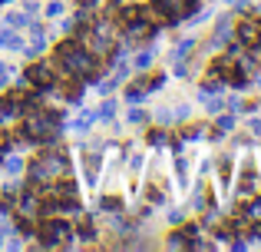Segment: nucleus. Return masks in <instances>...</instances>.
Returning a JSON list of instances; mask_svg holds the SVG:
<instances>
[{"label":"nucleus","instance_id":"39448f33","mask_svg":"<svg viewBox=\"0 0 261 252\" xmlns=\"http://www.w3.org/2000/svg\"><path fill=\"white\" fill-rule=\"evenodd\" d=\"M198 10V0H152V13L169 24H182L192 20V13Z\"/></svg>","mask_w":261,"mask_h":252},{"label":"nucleus","instance_id":"ddd939ff","mask_svg":"<svg viewBox=\"0 0 261 252\" xmlns=\"http://www.w3.org/2000/svg\"><path fill=\"white\" fill-rule=\"evenodd\" d=\"M0 47L4 50H17V53H23V40L17 37V30H10V27H4L0 30Z\"/></svg>","mask_w":261,"mask_h":252},{"label":"nucleus","instance_id":"aec40b11","mask_svg":"<svg viewBox=\"0 0 261 252\" xmlns=\"http://www.w3.org/2000/svg\"><path fill=\"white\" fill-rule=\"evenodd\" d=\"M192 47H195V37H185V40H178V43H175V50H172V60H175V63H178V60H189Z\"/></svg>","mask_w":261,"mask_h":252},{"label":"nucleus","instance_id":"9d476101","mask_svg":"<svg viewBox=\"0 0 261 252\" xmlns=\"http://www.w3.org/2000/svg\"><path fill=\"white\" fill-rule=\"evenodd\" d=\"M235 40L245 47V50H251V47L261 40V24L258 20H242V24H235Z\"/></svg>","mask_w":261,"mask_h":252},{"label":"nucleus","instance_id":"dca6fc26","mask_svg":"<svg viewBox=\"0 0 261 252\" xmlns=\"http://www.w3.org/2000/svg\"><path fill=\"white\" fill-rule=\"evenodd\" d=\"M212 206V193L205 189V182H198L195 193H192V209H198V213H205V209Z\"/></svg>","mask_w":261,"mask_h":252},{"label":"nucleus","instance_id":"c756f323","mask_svg":"<svg viewBox=\"0 0 261 252\" xmlns=\"http://www.w3.org/2000/svg\"><path fill=\"white\" fill-rule=\"evenodd\" d=\"M149 146H166V129H149Z\"/></svg>","mask_w":261,"mask_h":252},{"label":"nucleus","instance_id":"393cba45","mask_svg":"<svg viewBox=\"0 0 261 252\" xmlns=\"http://www.w3.org/2000/svg\"><path fill=\"white\" fill-rule=\"evenodd\" d=\"M83 169H86V182L93 186V182H96V169H99V156H86Z\"/></svg>","mask_w":261,"mask_h":252},{"label":"nucleus","instance_id":"f03ea898","mask_svg":"<svg viewBox=\"0 0 261 252\" xmlns=\"http://www.w3.org/2000/svg\"><path fill=\"white\" fill-rule=\"evenodd\" d=\"M66 173H70V159H66L63 149H43V153L27 166V182H30L33 189H46L50 182L63 179Z\"/></svg>","mask_w":261,"mask_h":252},{"label":"nucleus","instance_id":"6ab92c4d","mask_svg":"<svg viewBox=\"0 0 261 252\" xmlns=\"http://www.w3.org/2000/svg\"><path fill=\"white\" fill-rule=\"evenodd\" d=\"M93 123H96V110H83V113L76 117V123H73V129L83 136V133H89V126H93Z\"/></svg>","mask_w":261,"mask_h":252},{"label":"nucleus","instance_id":"e433bc0d","mask_svg":"<svg viewBox=\"0 0 261 252\" xmlns=\"http://www.w3.org/2000/svg\"><path fill=\"white\" fill-rule=\"evenodd\" d=\"M76 27H80V20H76V17H66V20H60V30H63V33H73Z\"/></svg>","mask_w":261,"mask_h":252},{"label":"nucleus","instance_id":"20e7f679","mask_svg":"<svg viewBox=\"0 0 261 252\" xmlns=\"http://www.w3.org/2000/svg\"><path fill=\"white\" fill-rule=\"evenodd\" d=\"M40 236H43V249H60V246H73V236H76V233H73V222L70 219L46 216Z\"/></svg>","mask_w":261,"mask_h":252},{"label":"nucleus","instance_id":"f3484780","mask_svg":"<svg viewBox=\"0 0 261 252\" xmlns=\"http://www.w3.org/2000/svg\"><path fill=\"white\" fill-rule=\"evenodd\" d=\"M149 97V80H139V83H133V86H129V90H126V103H142V100H146Z\"/></svg>","mask_w":261,"mask_h":252},{"label":"nucleus","instance_id":"f704fd0d","mask_svg":"<svg viewBox=\"0 0 261 252\" xmlns=\"http://www.w3.org/2000/svg\"><path fill=\"white\" fill-rule=\"evenodd\" d=\"M225 106H228V113H245V100H238V97L225 100Z\"/></svg>","mask_w":261,"mask_h":252},{"label":"nucleus","instance_id":"4be33fe9","mask_svg":"<svg viewBox=\"0 0 261 252\" xmlns=\"http://www.w3.org/2000/svg\"><path fill=\"white\" fill-rule=\"evenodd\" d=\"M4 169H7L10 176H20V173H23V156L7 153V156H4Z\"/></svg>","mask_w":261,"mask_h":252},{"label":"nucleus","instance_id":"c85d7f7f","mask_svg":"<svg viewBox=\"0 0 261 252\" xmlns=\"http://www.w3.org/2000/svg\"><path fill=\"white\" fill-rule=\"evenodd\" d=\"M43 13H46V20H57L60 13H63V4H60V0H50V4L43 7Z\"/></svg>","mask_w":261,"mask_h":252},{"label":"nucleus","instance_id":"58836bf2","mask_svg":"<svg viewBox=\"0 0 261 252\" xmlns=\"http://www.w3.org/2000/svg\"><path fill=\"white\" fill-rule=\"evenodd\" d=\"M169 222H172V226L185 222V209H169Z\"/></svg>","mask_w":261,"mask_h":252},{"label":"nucleus","instance_id":"4468645a","mask_svg":"<svg viewBox=\"0 0 261 252\" xmlns=\"http://www.w3.org/2000/svg\"><path fill=\"white\" fill-rule=\"evenodd\" d=\"M172 169H175V179H178V186H189V156H182V149H178V156L172 159Z\"/></svg>","mask_w":261,"mask_h":252},{"label":"nucleus","instance_id":"423d86ee","mask_svg":"<svg viewBox=\"0 0 261 252\" xmlns=\"http://www.w3.org/2000/svg\"><path fill=\"white\" fill-rule=\"evenodd\" d=\"M251 196H258V163H255V156H245L242 176H238V189H235V202H245Z\"/></svg>","mask_w":261,"mask_h":252},{"label":"nucleus","instance_id":"c9c22d12","mask_svg":"<svg viewBox=\"0 0 261 252\" xmlns=\"http://www.w3.org/2000/svg\"><path fill=\"white\" fill-rule=\"evenodd\" d=\"M166 86V73H155V77H149V93L152 90H162Z\"/></svg>","mask_w":261,"mask_h":252},{"label":"nucleus","instance_id":"473e14b6","mask_svg":"<svg viewBox=\"0 0 261 252\" xmlns=\"http://www.w3.org/2000/svg\"><path fill=\"white\" fill-rule=\"evenodd\" d=\"M155 123H159V126H169V123H172V110H155Z\"/></svg>","mask_w":261,"mask_h":252},{"label":"nucleus","instance_id":"a19ab883","mask_svg":"<svg viewBox=\"0 0 261 252\" xmlns=\"http://www.w3.org/2000/svg\"><path fill=\"white\" fill-rule=\"evenodd\" d=\"M10 63H4V60H0V86H7V80H10Z\"/></svg>","mask_w":261,"mask_h":252},{"label":"nucleus","instance_id":"a18cd8bd","mask_svg":"<svg viewBox=\"0 0 261 252\" xmlns=\"http://www.w3.org/2000/svg\"><path fill=\"white\" fill-rule=\"evenodd\" d=\"M23 10L33 17V13H37V0H23Z\"/></svg>","mask_w":261,"mask_h":252},{"label":"nucleus","instance_id":"49530a36","mask_svg":"<svg viewBox=\"0 0 261 252\" xmlns=\"http://www.w3.org/2000/svg\"><path fill=\"white\" fill-rule=\"evenodd\" d=\"M129 4H142V0H129Z\"/></svg>","mask_w":261,"mask_h":252},{"label":"nucleus","instance_id":"ea45409f","mask_svg":"<svg viewBox=\"0 0 261 252\" xmlns=\"http://www.w3.org/2000/svg\"><path fill=\"white\" fill-rule=\"evenodd\" d=\"M142 166H146V156H129V169H133V173H139Z\"/></svg>","mask_w":261,"mask_h":252},{"label":"nucleus","instance_id":"f8f14e48","mask_svg":"<svg viewBox=\"0 0 261 252\" xmlns=\"http://www.w3.org/2000/svg\"><path fill=\"white\" fill-rule=\"evenodd\" d=\"M27 110V100H20L17 93H10V97L0 100V123H10V120H20Z\"/></svg>","mask_w":261,"mask_h":252},{"label":"nucleus","instance_id":"6e6552de","mask_svg":"<svg viewBox=\"0 0 261 252\" xmlns=\"http://www.w3.org/2000/svg\"><path fill=\"white\" fill-rule=\"evenodd\" d=\"M27 80H30V86H37V90H46V86H53V63L43 57H37L30 63V70H27Z\"/></svg>","mask_w":261,"mask_h":252},{"label":"nucleus","instance_id":"cd10ccee","mask_svg":"<svg viewBox=\"0 0 261 252\" xmlns=\"http://www.w3.org/2000/svg\"><path fill=\"white\" fill-rule=\"evenodd\" d=\"M146 120H149V117H146V113L139 110V106H133V110L126 113V123H133V126H142V123H146Z\"/></svg>","mask_w":261,"mask_h":252},{"label":"nucleus","instance_id":"a878e982","mask_svg":"<svg viewBox=\"0 0 261 252\" xmlns=\"http://www.w3.org/2000/svg\"><path fill=\"white\" fill-rule=\"evenodd\" d=\"M152 60H155V50H142L139 57H136V70H149Z\"/></svg>","mask_w":261,"mask_h":252},{"label":"nucleus","instance_id":"bb28decb","mask_svg":"<svg viewBox=\"0 0 261 252\" xmlns=\"http://www.w3.org/2000/svg\"><path fill=\"white\" fill-rule=\"evenodd\" d=\"M99 209H106V213H119V209H122V199H116V196H102V199H99Z\"/></svg>","mask_w":261,"mask_h":252},{"label":"nucleus","instance_id":"79ce46f5","mask_svg":"<svg viewBox=\"0 0 261 252\" xmlns=\"http://www.w3.org/2000/svg\"><path fill=\"white\" fill-rule=\"evenodd\" d=\"M248 133H251V136H261V120H258V117L248 120Z\"/></svg>","mask_w":261,"mask_h":252},{"label":"nucleus","instance_id":"412c9836","mask_svg":"<svg viewBox=\"0 0 261 252\" xmlns=\"http://www.w3.org/2000/svg\"><path fill=\"white\" fill-rule=\"evenodd\" d=\"M116 117V100H102V103L99 106H96V120H102V123H109V120H113Z\"/></svg>","mask_w":261,"mask_h":252},{"label":"nucleus","instance_id":"de8ad7c7","mask_svg":"<svg viewBox=\"0 0 261 252\" xmlns=\"http://www.w3.org/2000/svg\"><path fill=\"white\" fill-rule=\"evenodd\" d=\"M0 4H7V0H0Z\"/></svg>","mask_w":261,"mask_h":252},{"label":"nucleus","instance_id":"c03bdc74","mask_svg":"<svg viewBox=\"0 0 261 252\" xmlns=\"http://www.w3.org/2000/svg\"><path fill=\"white\" fill-rule=\"evenodd\" d=\"M4 249H23V239H7Z\"/></svg>","mask_w":261,"mask_h":252},{"label":"nucleus","instance_id":"37998d69","mask_svg":"<svg viewBox=\"0 0 261 252\" xmlns=\"http://www.w3.org/2000/svg\"><path fill=\"white\" fill-rule=\"evenodd\" d=\"M175 77H178V80L189 77V66H185V60H178V63H175Z\"/></svg>","mask_w":261,"mask_h":252},{"label":"nucleus","instance_id":"72a5a7b5","mask_svg":"<svg viewBox=\"0 0 261 252\" xmlns=\"http://www.w3.org/2000/svg\"><path fill=\"white\" fill-rule=\"evenodd\" d=\"M202 136H205V126H189L182 133V140H202Z\"/></svg>","mask_w":261,"mask_h":252},{"label":"nucleus","instance_id":"b1692460","mask_svg":"<svg viewBox=\"0 0 261 252\" xmlns=\"http://www.w3.org/2000/svg\"><path fill=\"white\" fill-rule=\"evenodd\" d=\"M215 129L218 133H231V129H235V113H222V117H218V123H215Z\"/></svg>","mask_w":261,"mask_h":252},{"label":"nucleus","instance_id":"5701e85b","mask_svg":"<svg viewBox=\"0 0 261 252\" xmlns=\"http://www.w3.org/2000/svg\"><path fill=\"white\" fill-rule=\"evenodd\" d=\"M166 249H189V239H185V233H182V229H178V233H172V236H169V239H166Z\"/></svg>","mask_w":261,"mask_h":252},{"label":"nucleus","instance_id":"2eb2a0df","mask_svg":"<svg viewBox=\"0 0 261 252\" xmlns=\"http://www.w3.org/2000/svg\"><path fill=\"white\" fill-rule=\"evenodd\" d=\"M231 169H235V159H231V156H222V159H218V186L222 189L231 186Z\"/></svg>","mask_w":261,"mask_h":252},{"label":"nucleus","instance_id":"4c0bfd02","mask_svg":"<svg viewBox=\"0 0 261 252\" xmlns=\"http://www.w3.org/2000/svg\"><path fill=\"white\" fill-rule=\"evenodd\" d=\"M10 236H13V226L10 222H0V249H4V242L10 239Z\"/></svg>","mask_w":261,"mask_h":252},{"label":"nucleus","instance_id":"7ed1b4c3","mask_svg":"<svg viewBox=\"0 0 261 252\" xmlns=\"http://www.w3.org/2000/svg\"><path fill=\"white\" fill-rule=\"evenodd\" d=\"M60 120L53 117L50 110H43V106H27L23 117H20V140L23 143H57L60 136Z\"/></svg>","mask_w":261,"mask_h":252},{"label":"nucleus","instance_id":"1a4fd4ad","mask_svg":"<svg viewBox=\"0 0 261 252\" xmlns=\"http://www.w3.org/2000/svg\"><path fill=\"white\" fill-rule=\"evenodd\" d=\"M155 27L149 24V17H136V20H129L126 24V30H122V40H129V43H139V40H149V37H155Z\"/></svg>","mask_w":261,"mask_h":252},{"label":"nucleus","instance_id":"7c9ffc66","mask_svg":"<svg viewBox=\"0 0 261 252\" xmlns=\"http://www.w3.org/2000/svg\"><path fill=\"white\" fill-rule=\"evenodd\" d=\"M182 233H185V239H198V236H202V226H195V222H182Z\"/></svg>","mask_w":261,"mask_h":252},{"label":"nucleus","instance_id":"a211bd4d","mask_svg":"<svg viewBox=\"0 0 261 252\" xmlns=\"http://www.w3.org/2000/svg\"><path fill=\"white\" fill-rule=\"evenodd\" d=\"M4 24L10 27V30H27V24H30V13H20V10H13V13H7L4 17Z\"/></svg>","mask_w":261,"mask_h":252},{"label":"nucleus","instance_id":"0eeeda50","mask_svg":"<svg viewBox=\"0 0 261 252\" xmlns=\"http://www.w3.org/2000/svg\"><path fill=\"white\" fill-rule=\"evenodd\" d=\"M17 213H20V219H40L43 216V193L40 189H23V196L17 199Z\"/></svg>","mask_w":261,"mask_h":252},{"label":"nucleus","instance_id":"f257e3e1","mask_svg":"<svg viewBox=\"0 0 261 252\" xmlns=\"http://www.w3.org/2000/svg\"><path fill=\"white\" fill-rule=\"evenodd\" d=\"M53 70H60L63 80H86V83H99L96 80V57L76 40H66L57 47V57H53Z\"/></svg>","mask_w":261,"mask_h":252},{"label":"nucleus","instance_id":"2f4dec72","mask_svg":"<svg viewBox=\"0 0 261 252\" xmlns=\"http://www.w3.org/2000/svg\"><path fill=\"white\" fill-rule=\"evenodd\" d=\"M175 120H178V123H182V120H189V106H185V103H175L172 106V123H175Z\"/></svg>","mask_w":261,"mask_h":252},{"label":"nucleus","instance_id":"9b49d317","mask_svg":"<svg viewBox=\"0 0 261 252\" xmlns=\"http://www.w3.org/2000/svg\"><path fill=\"white\" fill-rule=\"evenodd\" d=\"M231 33H235V24H231V17H218V24H215V33L208 37L205 50H218V47H225V43L231 40Z\"/></svg>","mask_w":261,"mask_h":252}]
</instances>
